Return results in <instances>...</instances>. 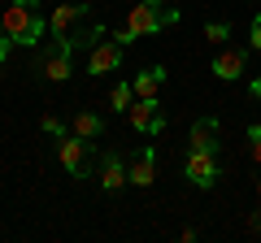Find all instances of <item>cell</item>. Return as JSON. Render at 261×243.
<instances>
[{"instance_id": "6da1fadb", "label": "cell", "mask_w": 261, "mask_h": 243, "mask_svg": "<svg viewBox=\"0 0 261 243\" xmlns=\"http://www.w3.org/2000/svg\"><path fill=\"white\" fill-rule=\"evenodd\" d=\"M174 22H178V9L170 0H140V5L126 9V26L113 31V39L126 48V44H135V39H152L157 31L174 26Z\"/></svg>"}, {"instance_id": "7a4b0ae2", "label": "cell", "mask_w": 261, "mask_h": 243, "mask_svg": "<svg viewBox=\"0 0 261 243\" xmlns=\"http://www.w3.org/2000/svg\"><path fill=\"white\" fill-rule=\"evenodd\" d=\"M0 31L22 48H35L48 31V18H44V0H9V9L0 18Z\"/></svg>"}, {"instance_id": "3957f363", "label": "cell", "mask_w": 261, "mask_h": 243, "mask_svg": "<svg viewBox=\"0 0 261 243\" xmlns=\"http://www.w3.org/2000/svg\"><path fill=\"white\" fill-rule=\"evenodd\" d=\"M35 70L48 78V83H65V78L74 74V35H65V39H57V35H53Z\"/></svg>"}, {"instance_id": "277c9868", "label": "cell", "mask_w": 261, "mask_h": 243, "mask_svg": "<svg viewBox=\"0 0 261 243\" xmlns=\"http://www.w3.org/2000/svg\"><path fill=\"white\" fill-rule=\"evenodd\" d=\"M183 174L192 178V187H214V183H218V152H209V148H187Z\"/></svg>"}, {"instance_id": "5b68a950", "label": "cell", "mask_w": 261, "mask_h": 243, "mask_svg": "<svg viewBox=\"0 0 261 243\" xmlns=\"http://www.w3.org/2000/svg\"><path fill=\"white\" fill-rule=\"evenodd\" d=\"M122 66V44L118 39H96L92 48H87V74H113V70Z\"/></svg>"}, {"instance_id": "8992f818", "label": "cell", "mask_w": 261, "mask_h": 243, "mask_svg": "<svg viewBox=\"0 0 261 243\" xmlns=\"http://www.w3.org/2000/svg\"><path fill=\"white\" fill-rule=\"evenodd\" d=\"M57 161L65 165V174L87 178V139H79V135H61V139H57Z\"/></svg>"}, {"instance_id": "52a82bcc", "label": "cell", "mask_w": 261, "mask_h": 243, "mask_svg": "<svg viewBox=\"0 0 261 243\" xmlns=\"http://www.w3.org/2000/svg\"><path fill=\"white\" fill-rule=\"evenodd\" d=\"M87 18V5L83 0H65V5H57L53 13H48V35L65 39V35H74V26Z\"/></svg>"}, {"instance_id": "ba28073f", "label": "cell", "mask_w": 261, "mask_h": 243, "mask_svg": "<svg viewBox=\"0 0 261 243\" xmlns=\"http://www.w3.org/2000/svg\"><path fill=\"white\" fill-rule=\"evenodd\" d=\"M209 70H214L222 83H235V78L248 70V48H231V44H222V48L214 52V66H209Z\"/></svg>"}, {"instance_id": "9c48e42d", "label": "cell", "mask_w": 261, "mask_h": 243, "mask_svg": "<svg viewBox=\"0 0 261 243\" xmlns=\"http://www.w3.org/2000/svg\"><path fill=\"white\" fill-rule=\"evenodd\" d=\"M126 174H130V187H152V183H157V152H152V143H144V148L130 152Z\"/></svg>"}, {"instance_id": "30bf717a", "label": "cell", "mask_w": 261, "mask_h": 243, "mask_svg": "<svg viewBox=\"0 0 261 243\" xmlns=\"http://www.w3.org/2000/svg\"><path fill=\"white\" fill-rule=\"evenodd\" d=\"M126 117H130V126L140 135H161L166 131V117H161V104L157 100H135L126 109Z\"/></svg>"}, {"instance_id": "8fae6325", "label": "cell", "mask_w": 261, "mask_h": 243, "mask_svg": "<svg viewBox=\"0 0 261 243\" xmlns=\"http://www.w3.org/2000/svg\"><path fill=\"white\" fill-rule=\"evenodd\" d=\"M100 187H105V191H113V196H118L122 187H130L126 161H122L118 152H105V161H100Z\"/></svg>"}, {"instance_id": "7c38bea8", "label": "cell", "mask_w": 261, "mask_h": 243, "mask_svg": "<svg viewBox=\"0 0 261 243\" xmlns=\"http://www.w3.org/2000/svg\"><path fill=\"white\" fill-rule=\"evenodd\" d=\"M70 135H79V139H87V143H92V139H100V135H105V117H100V113H74V122H70Z\"/></svg>"}, {"instance_id": "4fadbf2b", "label": "cell", "mask_w": 261, "mask_h": 243, "mask_svg": "<svg viewBox=\"0 0 261 243\" xmlns=\"http://www.w3.org/2000/svg\"><path fill=\"white\" fill-rule=\"evenodd\" d=\"M187 143H192V148H209V152H218V122H214V117L192 122V135H187Z\"/></svg>"}, {"instance_id": "5bb4252c", "label": "cell", "mask_w": 261, "mask_h": 243, "mask_svg": "<svg viewBox=\"0 0 261 243\" xmlns=\"http://www.w3.org/2000/svg\"><path fill=\"white\" fill-rule=\"evenodd\" d=\"M166 83V70L161 66H152V70H144V74H135V100H157V87Z\"/></svg>"}, {"instance_id": "9a60e30c", "label": "cell", "mask_w": 261, "mask_h": 243, "mask_svg": "<svg viewBox=\"0 0 261 243\" xmlns=\"http://www.w3.org/2000/svg\"><path fill=\"white\" fill-rule=\"evenodd\" d=\"M109 104H113V113H126L130 104H135V87H130V83H113Z\"/></svg>"}, {"instance_id": "2e32d148", "label": "cell", "mask_w": 261, "mask_h": 243, "mask_svg": "<svg viewBox=\"0 0 261 243\" xmlns=\"http://www.w3.org/2000/svg\"><path fill=\"white\" fill-rule=\"evenodd\" d=\"M205 39H209L214 48H222L226 39H231V26H226V22H209V26H205Z\"/></svg>"}, {"instance_id": "e0dca14e", "label": "cell", "mask_w": 261, "mask_h": 243, "mask_svg": "<svg viewBox=\"0 0 261 243\" xmlns=\"http://www.w3.org/2000/svg\"><path fill=\"white\" fill-rule=\"evenodd\" d=\"M248 152H252V165H261V122L248 126Z\"/></svg>"}, {"instance_id": "ac0fdd59", "label": "cell", "mask_w": 261, "mask_h": 243, "mask_svg": "<svg viewBox=\"0 0 261 243\" xmlns=\"http://www.w3.org/2000/svg\"><path fill=\"white\" fill-rule=\"evenodd\" d=\"M39 126H44V135H53V139H61V135H65V122L61 117H44Z\"/></svg>"}, {"instance_id": "d6986e66", "label": "cell", "mask_w": 261, "mask_h": 243, "mask_svg": "<svg viewBox=\"0 0 261 243\" xmlns=\"http://www.w3.org/2000/svg\"><path fill=\"white\" fill-rule=\"evenodd\" d=\"M244 226H248V234H261V208H252V213H248V222H244Z\"/></svg>"}, {"instance_id": "ffe728a7", "label": "cell", "mask_w": 261, "mask_h": 243, "mask_svg": "<svg viewBox=\"0 0 261 243\" xmlns=\"http://www.w3.org/2000/svg\"><path fill=\"white\" fill-rule=\"evenodd\" d=\"M248 35H252V48H257V52H261V13H257V18H252V31H248Z\"/></svg>"}, {"instance_id": "44dd1931", "label": "cell", "mask_w": 261, "mask_h": 243, "mask_svg": "<svg viewBox=\"0 0 261 243\" xmlns=\"http://www.w3.org/2000/svg\"><path fill=\"white\" fill-rule=\"evenodd\" d=\"M248 96H252V100H257V104H261V74H257V78H252V87H248Z\"/></svg>"}, {"instance_id": "7402d4cb", "label": "cell", "mask_w": 261, "mask_h": 243, "mask_svg": "<svg viewBox=\"0 0 261 243\" xmlns=\"http://www.w3.org/2000/svg\"><path fill=\"white\" fill-rule=\"evenodd\" d=\"M9 44H13V39L5 35V31H0V61H5V56H9Z\"/></svg>"}, {"instance_id": "603a6c76", "label": "cell", "mask_w": 261, "mask_h": 243, "mask_svg": "<svg viewBox=\"0 0 261 243\" xmlns=\"http://www.w3.org/2000/svg\"><path fill=\"white\" fill-rule=\"evenodd\" d=\"M257 196H261V183H257Z\"/></svg>"}]
</instances>
